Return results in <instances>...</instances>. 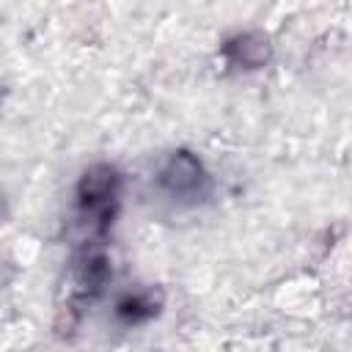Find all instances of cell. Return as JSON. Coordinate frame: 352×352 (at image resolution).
I'll return each mask as SVG.
<instances>
[{"label":"cell","instance_id":"cell-1","mask_svg":"<svg viewBox=\"0 0 352 352\" xmlns=\"http://www.w3.org/2000/svg\"><path fill=\"white\" fill-rule=\"evenodd\" d=\"M151 187L154 195L170 209L187 212L204 206L214 195V176L198 151L187 146H173L157 160Z\"/></svg>","mask_w":352,"mask_h":352},{"label":"cell","instance_id":"cell-3","mask_svg":"<svg viewBox=\"0 0 352 352\" xmlns=\"http://www.w3.org/2000/svg\"><path fill=\"white\" fill-rule=\"evenodd\" d=\"M110 280H113V258L104 250L102 239L96 236L94 242H85L72 258L69 308H85L88 302H94L107 292Z\"/></svg>","mask_w":352,"mask_h":352},{"label":"cell","instance_id":"cell-4","mask_svg":"<svg viewBox=\"0 0 352 352\" xmlns=\"http://www.w3.org/2000/svg\"><path fill=\"white\" fill-rule=\"evenodd\" d=\"M217 55L228 72L253 74V72H264L267 66H272L275 41L270 33H264L258 28H242L220 41Z\"/></svg>","mask_w":352,"mask_h":352},{"label":"cell","instance_id":"cell-5","mask_svg":"<svg viewBox=\"0 0 352 352\" xmlns=\"http://www.w3.org/2000/svg\"><path fill=\"white\" fill-rule=\"evenodd\" d=\"M162 311H165V292L157 283L129 286L113 300V319L126 330L154 322Z\"/></svg>","mask_w":352,"mask_h":352},{"label":"cell","instance_id":"cell-2","mask_svg":"<svg viewBox=\"0 0 352 352\" xmlns=\"http://www.w3.org/2000/svg\"><path fill=\"white\" fill-rule=\"evenodd\" d=\"M121 195H124V173L118 170L116 162L107 160H96L85 165L72 190L77 217L99 239L113 228L121 209Z\"/></svg>","mask_w":352,"mask_h":352}]
</instances>
